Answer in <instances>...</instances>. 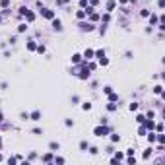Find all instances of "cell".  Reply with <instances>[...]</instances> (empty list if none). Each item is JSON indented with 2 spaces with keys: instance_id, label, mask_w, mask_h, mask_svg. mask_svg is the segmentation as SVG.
<instances>
[{
  "instance_id": "40",
  "label": "cell",
  "mask_w": 165,
  "mask_h": 165,
  "mask_svg": "<svg viewBox=\"0 0 165 165\" xmlns=\"http://www.w3.org/2000/svg\"><path fill=\"white\" fill-rule=\"evenodd\" d=\"M153 128H155L157 132H163V124H161V122H159V124H157V126H153Z\"/></svg>"
},
{
  "instance_id": "24",
  "label": "cell",
  "mask_w": 165,
  "mask_h": 165,
  "mask_svg": "<svg viewBox=\"0 0 165 165\" xmlns=\"http://www.w3.org/2000/svg\"><path fill=\"white\" fill-rule=\"evenodd\" d=\"M87 148H89V146H87V142H86V140H82V142H80V150H84V152H86Z\"/></svg>"
},
{
  "instance_id": "48",
  "label": "cell",
  "mask_w": 165,
  "mask_h": 165,
  "mask_svg": "<svg viewBox=\"0 0 165 165\" xmlns=\"http://www.w3.org/2000/svg\"><path fill=\"white\" fill-rule=\"evenodd\" d=\"M4 128H8V126H6V124H0V130H4Z\"/></svg>"
},
{
  "instance_id": "17",
  "label": "cell",
  "mask_w": 165,
  "mask_h": 165,
  "mask_svg": "<svg viewBox=\"0 0 165 165\" xmlns=\"http://www.w3.org/2000/svg\"><path fill=\"white\" fill-rule=\"evenodd\" d=\"M157 22H159V17H157L155 14H153V16H150V23H152V25H155Z\"/></svg>"
},
{
  "instance_id": "1",
  "label": "cell",
  "mask_w": 165,
  "mask_h": 165,
  "mask_svg": "<svg viewBox=\"0 0 165 165\" xmlns=\"http://www.w3.org/2000/svg\"><path fill=\"white\" fill-rule=\"evenodd\" d=\"M109 132H111V128H109L107 124H99V126H95V130H93V134H95L97 138H101V136H107Z\"/></svg>"
},
{
  "instance_id": "14",
  "label": "cell",
  "mask_w": 165,
  "mask_h": 165,
  "mask_svg": "<svg viewBox=\"0 0 165 165\" xmlns=\"http://www.w3.org/2000/svg\"><path fill=\"white\" fill-rule=\"evenodd\" d=\"M49 148H51L52 152H57V150L60 148V144H58V142H51V144H49Z\"/></svg>"
},
{
  "instance_id": "7",
  "label": "cell",
  "mask_w": 165,
  "mask_h": 165,
  "mask_svg": "<svg viewBox=\"0 0 165 165\" xmlns=\"http://www.w3.org/2000/svg\"><path fill=\"white\" fill-rule=\"evenodd\" d=\"M142 124H144V126H146V130H152L153 126H155V124H153V121H152V118H150V121H148V118H146V121H144V122H142Z\"/></svg>"
},
{
  "instance_id": "21",
  "label": "cell",
  "mask_w": 165,
  "mask_h": 165,
  "mask_svg": "<svg viewBox=\"0 0 165 165\" xmlns=\"http://www.w3.org/2000/svg\"><path fill=\"white\" fill-rule=\"evenodd\" d=\"M99 64H101V66H107V64H109V58H107V57H101V58H99Z\"/></svg>"
},
{
  "instance_id": "6",
  "label": "cell",
  "mask_w": 165,
  "mask_h": 165,
  "mask_svg": "<svg viewBox=\"0 0 165 165\" xmlns=\"http://www.w3.org/2000/svg\"><path fill=\"white\" fill-rule=\"evenodd\" d=\"M29 121H41V111H33V113H29Z\"/></svg>"
},
{
  "instance_id": "25",
  "label": "cell",
  "mask_w": 165,
  "mask_h": 165,
  "mask_svg": "<svg viewBox=\"0 0 165 165\" xmlns=\"http://www.w3.org/2000/svg\"><path fill=\"white\" fill-rule=\"evenodd\" d=\"M35 51L39 52V54H43V52H45V45H37V47H35Z\"/></svg>"
},
{
  "instance_id": "27",
  "label": "cell",
  "mask_w": 165,
  "mask_h": 165,
  "mask_svg": "<svg viewBox=\"0 0 165 165\" xmlns=\"http://www.w3.org/2000/svg\"><path fill=\"white\" fill-rule=\"evenodd\" d=\"M35 47H37L35 41H29V43H27V49H29V51H35Z\"/></svg>"
},
{
  "instance_id": "34",
  "label": "cell",
  "mask_w": 165,
  "mask_h": 165,
  "mask_svg": "<svg viewBox=\"0 0 165 165\" xmlns=\"http://www.w3.org/2000/svg\"><path fill=\"white\" fill-rule=\"evenodd\" d=\"M52 161H54V163H58V165H62V163H64V157H54Z\"/></svg>"
},
{
  "instance_id": "19",
  "label": "cell",
  "mask_w": 165,
  "mask_h": 165,
  "mask_svg": "<svg viewBox=\"0 0 165 165\" xmlns=\"http://www.w3.org/2000/svg\"><path fill=\"white\" fill-rule=\"evenodd\" d=\"M153 93L161 95V93H163V86H155V87H153Z\"/></svg>"
},
{
  "instance_id": "37",
  "label": "cell",
  "mask_w": 165,
  "mask_h": 165,
  "mask_svg": "<svg viewBox=\"0 0 165 165\" xmlns=\"http://www.w3.org/2000/svg\"><path fill=\"white\" fill-rule=\"evenodd\" d=\"M140 16H142V17H148V16H150V10H142V12H140Z\"/></svg>"
},
{
  "instance_id": "33",
  "label": "cell",
  "mask_w": 165,
  "mask_h": 165,
  "mask_svg": "<svg viewBox=\"0 0 165 165\" xmlns=\"http://www.w3.org/2000/svg\"><path fill=\"white\" fill-rule=\"evenodd\" d=\"M155 140H157L159 144H163V142H165V136H163V134H157V136H155Z\"/></svg>"
},
{
  "instance_id": "22",
  "label": "cell",
  "mask_w": 165,
  "mask_h": 165,
  "mask_svg": "<svg viewBox=\"0 0 165 165\" xmlns=\"http://www.w3.org/2000/svg\"><path fill=\"white\" fill-rule=\"evenodd\" d=\"M152 152H153L152 148H148V150H146V152H144V159H150V155H152Z\"/></svg>"
},
{
  "instance_id": "23",
  "label": "cell",
  "mask_w": 165,
  "mask_h": 165,
  "mask_svg": "<svg viewBox=\"0 0 165 165\" xmlns=\"http://www.w3.org/2000/svg\"><path fill=\"white\" fill-rule=\"evenodd\" d=\"M109 101H118V95L111 91V93H109Z\"/></svg>"
},
{
  "instance_id": "45",
  "label": "cell",
  "mask_w": 165,
  "mask_h": 165,
  "mask_svg": "<svg viewBox=\"0 0 165 165\" xmlns=\"http://www.w3.org/2000/svg\"><path fill=\"white\" fill-rule=\"evenodd\" d=\"M64 124H66V126H74V122L70 121V118H66V121H64Z\"/></svg>"
},
{
  "instance_id": "43",
  "label": "cell",
  "mask_w": 165,
  "mask_h": 165,
  "mask_svg": "<svg viewBox=\"0 0 165 165\" xmlns=\"http://www.w3.org/2000/svg\"><path fill=\"white\" fill-rule=\"evenodd\" d=\"M80 6H82V8H87V0H80Z\"/></svg>"
},
{
  "instance_id": "15",
  "label": "cell",
  "mask_w": 165,
  "mask_h": 165,
  "mask_svg": "<svg viewBox=\"0 0 165 165\" xmlns=\"http://www.w3.org/2000/svg\"><path fill=\"white\" fill-rule=\"evenodd\" d=\"M93 57H97V58L105 57V51H103V49H99V51H93Z\"/></svg>"
},
{
  "instance_id": "16",
  "label": "cell",
  "mask_w": 165,
  "mask_h": 165,
  "mask_svg": "<svg viewBox=\"0 0 165 165\" xmlns=\"http://www.w3.org/2000/svg\"><path fill=\"white\" fill-rule=\"evenodd\" d=\"M107 109L111 111V113H113V111H117V103H115V101H111V103L107 105Z\"/></svg>"
},
{
  "instance_id": "2",
  "label": "cell",
  "mask_w": 165,
  "mask_h": 165,
  "mask_svg": "<svg viewBox=\"0 0 165 165\" xmlns=\"http://www.w3.org/2000/svg\"><path fill=\"white\" fill-rule=\"evenodd\" d=\"M41 16L47 17V20H52V17H54V12H52V10H49V8H43V6H41Z\"/></svg>"
},
{
  "instance_id": "36",
  "label": "cell",
  "mask_w": 165,
  "mask_h": 165,
  "mask_svg": "<svg viewBox=\"0 0 165 165\" xmlns=\"http://www.w3.org/2000/svg\"><path fill=\"white\" fill-rule=\"evenodd\" d=\"M82 109H84V111H89V109H91V103H89V101H87V103H84Z\"/></svg>"
},
{
  "instance_id": "38",
  "label": "cell",
  "mask_w": 165,
  "mask_h": 165,
  "mask_svg": "<svg viewBox=\"0 0 165 165\" xmlns=\"http://www.w3.org/2000/svg\"><path fill=\"white\" fill-rule=\"evenodd\" d=\"M103 91H105V93H107V95H109V93L113 91V87H111V86H105V87H103Z\"/></svg>"
},
{
  "instance_id": "49",
  "label": "cell",
  "mask_w": 165,
  "mask_h": 165,
  "mask_svg": "<svg viewBox=\"0 0 165 165\" xmlns=\"http://www.w3.org/2000/svg\"><path fill=\"white\" fill-rule=\"evenodd\" d=\"M2 121H4V115H2V113H0V122H2Z\"/></svg>"
},
{
  "instance_id": "13",
  "label": "cell",
  "mask_w": 165,
  "mask_h": 165,
  "mask_svg": "<svg viewBox=\"0 0 165 165\" xmlns=\"http://www.w3.org/2000/svg\"><path fill=\"white\" fill-rule=\"evenodd\" d=\"M89 22H99V14L91 12V14H89Z\"/></svg>"
},
{
  "instance_id": "18",
  "label": "cell",
  "mask_w": 165,
  "mask_h": 165,
  "mask_svg": "<svg viewBox=\"0 0 165 165\" xmlns=\"http://www.w3.org/2000/svg\"><path fill=\"white\" fill-rule=\"evenodd\" d=\"M23 31H27V25L25 23H20V25H17V33H23Z\"/></svg>"
},
{
  "instance_id": "29",
  "label": "cell",
  "mask_w": 165,
  "mask_h": 165,
  "mask_svg": "<svg viewBox=\"0 0 165 165\" xmlns=\"http://www.w3.org/2000/svg\"><path fill=\"white\" fill-rule=\"evenodd\" d=\"M95 68H97V64H95V62H89V64H87V70H89V72H93Z\"/></svg>"
},
{
  "instance_id": "44",
  "label": "cell",
  "mask_w": 165,
  "mask_h": 165,
  "mask_svg": "<svg viewBox=\"0 0 165 165\" xmlns=\"http://www.w3.org/2000/svg\"><path fill=\"white\" fill-rule=\"evenodd\" d=\"M97 152H99V150H97V148H89V153H91V155H95Z\"/></svg>"
},
{
  "instance_id": "39",
  "label": "cell",
  "mask_w": 165,
  "mask_h": 165,
  "mask_svg": "<svg viewBox=\"0 0 165 165\" xmlns=\"http://www.w3.org/2000/svg\"><path fill=\"white\" fill-rule=\"evenodd\" d=\"M136 121H138V122H140V124H142V122H144V121H146V117H144V115H138V117H136Z\"/></svg>"
},
{
  "instance_id": "20",
  "label": "cell",
  "mask_w": 165,
  "mask_h": 165,
  "mask_svg": "<svg viewBox=\"0 0 165 165\" xmlns=\"http://www.w3.org/2000/svg\"><path fill=\"white\" fill-rule=\"evenodd\" d=\"M126 163H128V165H136V157H134V155H128Z\"/></svg>"
},
{
  "instance_id": "47",
  "label": "cell",
  "mask_w": 165,
  "mask_h": 165,
  "mask_svg": "<svg viewBox=\"0 0 165 165\" xmlns=\"http://www.w3.org/2000/svg\"><path fill=\"white\" fill-rule=\"evenodd\" d=\"M97 2H99V0H87V4H91V6H95Z\"/></svg>"
},
{
  "instance_id": "12",
  "label": "cell",
  "mask_w": 165,
  "mask_h": 165,
  "mask_svg": "<svg viewBox=\"0 0 165 165\" xmlns=\"http://www.w3.org/2000/svg\"><path fill=\"white\" fill-rule=\"evenodd\" d=\"M52 159H54V157H52V153H45V155H43V161H45V163H51Z\"/></svg>"
},
{
  "instance_id": "4",
  "label": "cell",
  "mask_w": 165,
  "mask_h": 165,
  "mask_svg": "<svg viewBox=\"0 0 165 165\" xmlns=\"http://www.w3.org/2000/svg\"><path fill=\"white\" fill-rule=\"evenodd\" d=\"M51 25H52V29H54V31H62V22L58 20V17H52V23H51Z\"/></svg>"
},
{
  "instance_id": "3",
  "label": "cell",
  "mask_w": 165,
  "mask_h": 165,
  "mask_svg": "<svg viewBox=\"0 0 165 165\" xmlns=\"http://www.w3.org/2000/svg\"><path fill=\"white\" fill-rule=\"evenodd\" d=\"M78 25H80V29H82V31H93V29H95V25H91L89 22H80Z\"/></svg>"
},
{
  "instance_id": "9",
  "label": "cell",
  "mask_w": 165,
  "mask_h": 165,
  "mask_svg": "<svg viewBox=\"0 0 165 165\" xmlns=\"http://www.w3.org/2000/svg\"><path fill=\"white\" fill-rule=\"evenodd\" d=\"M115 6H117V2H115V0H109L107 2V12H113Z\"/></svg>"
},
{
  "instance_id": "26",
  "label": "cell",
  "mask_w": 165,
  "mask_h": 165,
  "mask_svg": "<svg viewBox=\"0 0 165 165\" xmlns=\"http://www.w3.org/2000/svg\"><path fill=\"white\" fill-rule=\"evenodd\" d=\"M146 132H148V130H146V126L142 124V126L138 128V134H140V136H146Z\"/></svg>"
},
{
  "instance_id": "42",
  "label": "cell",
  "mask_w": 165,
  "mask_h": 165,
  "mask_svg": "<svg viewBox=\"0 0 165 165\" xmlns=\"http://www.w3.org/2000/svg\"><path fill=\"white\" fill-rule=\"evenodd\" d=\"M105 31H107V25H101V27H99V33L105 35Z\"/></svg>"
},
{
  "instance_id": "32",
  "label": "cell",
  "mask_w": 165,
  "mask_h": 165,
  "mask_svg": "<svg viewBox=\"0 0 165 165\" xmlns=\"http://www.w3.org/2000/svg\"><path fill=\"white\" fill-rule=\"evenodd\" d=\"M155 136H157V134H153V132H150V134H148V140H150V144H152V142H155Z\"/></svg>"
},
{
  "instance_id": "52",
  "label": "cell",
  "mask_w": 165,
  "mask_h": 165,
  "mask_svg": "<svg viewBox=\"0 0 165 165\" xmlns=\"http://www.w3.org/2000/svg\"><path fill=\"white\" fill-rule=\"evenodd\" d=\"M0 161H2V155H0Z\"/></svg>"
},
{
  "instance_id": "51",
  "label": "cell",
  "mask_w": 165,
  "mask_h": 165,
  "mask_svg": "<svg viewBox=\"0 0 165 165\" xmlns=\"http://www.w3.org/2000/svg\"><path fill=\"white\" fill-rule=\"evenodd\" d=\"M0 146H2V138H0Z\"/></svg>"
},
{
  "instance_id": "50",
  "label": "cell",
  "mask_w": 165,
  "mask_h": 165,
  "mask_svg": "<svg viewBox=\"0 0 165 165\" xmlns=\"http://www.w3.org/2000/svg\"><path fill=\"white\" fill-rule=\"evenodd\" d=\"M0 23H2V16H0Z\"/></svg>"
},
{
  "instance_id": "5",
  "label": "cell",
  "mask_w": 165,
  "mask_h": 165,
  "mask_svg": "<svg viewBox=\"0 0 165 165\" xmlns=\"http://www.w3.org/2000/svg\"><path fill=\"white\" fill-rule=\"evenodd\" d=\"M84 58H86V60H91V58H93V49H86V51H84V54H82Z\"/></svg>"
},
{
  "instance_id": "11",
  "label": "cell",
  "mask_w": 165,
  "mask_h": 165,
  "mask_svg": "<svg viewBox=\"0 0 165 165\" xmlns=\"http://www.w3.org/2000/svg\"><path fill=\"white\" fill-rule=\"evenodd\" d=\"M86 16H87V14H86V10H84V8L76 12V17H78V20H84V17H86Z\"/></svg>"
},
{
  "instance_id": "10",
  "label": "cell",
  "mask_w": 165,
  "mask_h": 165,
  "mask_svg": "<svg viewBox=\"0 0 165 165\" xmlns=\"http://www.w3.org/2000/svg\"><path fill=\"white\" fill-rule=\"evenodd\" d=\"M72 62H74V64H80V62H82V54H78V52L72 54Z\"/></svg>"
},
{
  "instance_id": "30",
  "label": "cell",
  "mask_w": 165,
  "mask_h": 165,
  "mask_svg": "<svg viewBox=\"0 0 165 165\" xmlns=\"http://www.w3.org/2000/svg\"><path fill=\"white\" fill-rule=\"evenodd\" d=\"M99 20H103V23H109V20H111V16H109V12H107V14H105V16H103V17H99Z\"/></svg>"
},
{
  "instance_id": "35",
  "label": "cell",
  "mask_w": 165,
  "mask_h": 165,
  "mask_svg": "<svg viewBox=\"0 0 165 165\" xmlns=\"http://www.w3.org/2000/svg\"><path fill=\"white\" fill-rule=\"evenodd\" d=\"M128 109H130V111H138V103H130Z\"/></svg>"
},
{
  "instance_id": "28",
  "label": "cell",
  "mask_w": 165,
  "mask_h": 165,
  "mask_svg": "<svg viewBox=\"0 0 165 165\" xmlns=\"http://www.w3.org/2000/svg\"><path fill=\"white\" fill-rule=\"evenodd\" d=\"M0 6H2V8H8V6H10V0H0Z\"/></svg>"
},
{
  "instance_id": "46",
  "label": "cell",
  "mask_w": 165,
  "mask_h": 165,
  "mask_svg": "<svg viewBox=\"0 0 165 165\" xmlns=\"http://www.w3.org/2000/svg\"><path fill=\"white\" fill-rule=\"evenodd\" d=\"M157 6H159V8H165V0H159V2H157Z\"/></svg>"
},
{
  "instance_id": "31",
  "label": "cell",
  "mask_w": 165,
  "mask_h": 165,
  "mask_svg": "<svg viewBox=\"0 0 165 165\" xmlns=\"http://www.w3.org/2000/svg\"><path fill=\"white\" fill-rule=\"evenodd\" d=\"M118 140H121V136H118V134H113V136H111V142H113V144H117Z\"/></svg>"
},
{
  "instance_id": "41",
  "label": "cell",
  "mask_w": 165,
  "mask_h": 165,
  "mask_svg": "<svg viewBox=\"0 0 165 165\" xmlns=\"http://www.w3.org/2000/svg\"><path fill=\"white\" fill-rule=\"evenodd\" d=\"M155 117V113H153V111H148V115H146V118H153Z\"/></svg>"
},
{
  "instance_id": "8",
  "label": "cell",
  "mask_w": 165,
  "mask_h": 165,
  "mask_svg": "<svg viewBox=\"0 0 165 165\" xmlns=\"http://www.w3.org/2000/svg\"><path fill=\"white\" fill-rule=\"evenodd\" d=\"M23 16H25V20H27V22H29V23H31V22H33V20H35V14H33V12H29V10H27V12L23 14Z\"/></svg>"
}]
</instances>
